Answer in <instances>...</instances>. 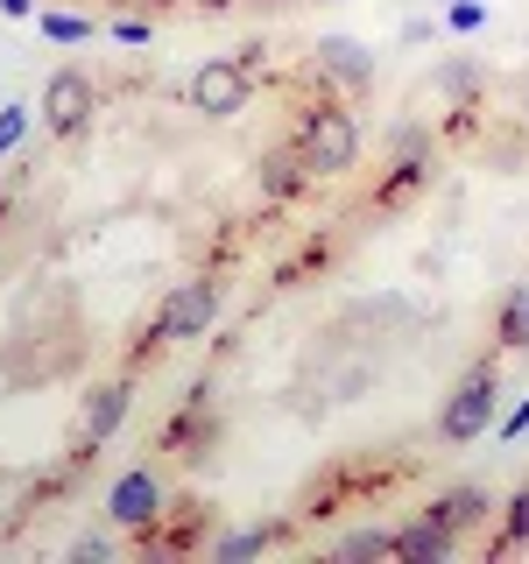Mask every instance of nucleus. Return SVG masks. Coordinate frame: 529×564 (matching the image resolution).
<instances>
[{"label": "nucleus", "mask_w": 529, "mask_h": 564, "mask_svg": "<svg viewBox=\"0 0 529 564\" xmlns=\"http://www.w3.org/2000/svg\"><path fill=\"white\" fill-rule=\"evenodd\" d=\"M8 212H14V191H0V234H8Z\"/></svg>", "instance_id": "26"}, {"label": "nucleus", "mask_w": 529, "mask_h": 564, "mask_svg": "<svg viewBox=\"0 0 529 564\" xmlns=\"http://www.w3.org/2000/svg\"><path fill=\"white\" fill-rule=\"evenodd\" d=\"M438 176V134L431 128H396V149H388L381 176L367 184V219H396L410 212Z\"/></svg>", "instance_id": "4"}, {"label": "nucleus", "mask_w": 529, "mask_h": 564, "mask_svg": "<svg viewBox=\"0 0 529 564\" xmlns=\"http://www.w3.org/2000/svg\"><path fill=\"white\" fill-rule=\"evenodd\" d=\"M106 35H114V43H149V14H114V22H106Z\"/></svg>", "instance_id": "21"}, {"label": "nucleus", "mask_w": 529, "mask_h": 564, "mask_svg": "<svg viewBox=\"0 0 529 564\" xmlns=\"http://www.w3.org/2000/svg\"><path fill=\"white\" fill-rule=\"evenodd\" d=\"M417 516H423V522H438L452 543H466L473 529H487V522H494V494H487L481 480H458V487L438 494V501H423Z\"/></svg>", "instance_id": "11"}, {"label": "nucleus", "mask_w": 529, "mask_h": 564, "mask_svg": "<svg viewBox=\"0 0 529 564\" xmlns=\"http://www.w3.org/2000/svg\"><path fill=\"white\" fill-rule=\"evenodd\" d=\"M35 113H43V128L57 134V141H78L85 128H93V113H99V85L85 78L78 64H57V70H50V85H43V106H35Z\"/></svg>", "instance_id": "7"}, {"label": "nucleus", "mask_w": 529, "mask_h": 564, "mask_svg": "<svg viewBox=\"0 0 529 564\" xmlns=\"http://www.w3.org/2000/svg\"><path fill=\"white\" fill-rule=\"evenodd\" d=\"M290 134L304 141V163H311L317 184H339L360 163V113H353V99L317 64H304V99L290 113Z\"/></svg>", "instance_id": "1"}, {"label": "nucleus", "mask_w": 529, "mask_h": 564, "mask_svg": "<svg viewBox=\"0 0 529 564\" xmlns=\"http://www.w3.org/2000/svg\"><path fill=\"white\" fill-rule=\"evenodd\" d=\"M0 14H8V22H29V14H35V0H0Z\"/></svg>", "instance_id": "25"}, {"label": "nucleus", "mask_w": 529, "mask_h": 564, "mask_svg": "<svg viewBox=\"0 0 529 564\" xmlns=\"http://www.w3.org/2000/svg\"><path fill=\"white\" fill-rule=\"evenodd\" d=\"M494 410H501V352L473 360L466 375L452 381V395H445V410H438L431 437H438L445 452H466L473 437H487V431H494Z\"/></svg>", "instance_id": "5"}, {"label": "nucleus", "mask_w": 529, "mask_h": 564, "mask_svg": "<svg viewBox=\"0 0 529 564\" xmlns=\"http://www.w3.org/2000/svg\"><path fill=\"white\" fill-rule=\"evenodd\" d=\"M255 184H261V198H269V205H296V198H304V191L317 184V176H311V163H304V141H296V134L269 141V149H261V170H255Z\"/></svg>", "instance_id": "12"}, {"label": "nucleus", "mask_w": 529, "mask_h": 564, "mask_svg": "<svg viewBox=\"0 0 529 564\" xmlns=\"http://www.w3.org/2000/svg\"><path fill=\"white\" fill-rule=\"evenodd\" d=\"M402 480H410V458L346 452V458H332V466L317 473L311 487H296L290 522H296V529H304V522H325V516H339V508H360V501H381V494H396Z\"/></svg>", "instance_id": "2"}, {"label": "nucleus", "mask_w": 529, "mask_h": 564, "mask_svg": "<svg viewBox=\"0 0 529 564\" xmlns=\"http://www.w3.org/2000/svg\"><path fill=\"white\" fill-rule=\"evenodd\" d=\"M332 557H396V529H346Z\"/></svg>", "instance_id": "17"}, {"label": "nucleus", "mask_w": 529, "mask_h": 564, "mask_svg": "<svg viewBox=\"0 0 529 564\" xmlns=\"http://www.w3.org/2000/svg\"><path fill=\"white\" fill-rule=\"evenodd\" d=\"M452 551H458V543L438 522H423V516H410V522L396 529V557H410V564H438V557H452Z\"/></svg>", "instance_id": "16"}, {"label": "nucleus", "mask_w": 529, "mask_h": 564, "mask_svg": "<svg viewBox=\"0 0 529 564\" xmlns=\"http://www.w3.org/2000/svg\"><path fill=\"white\" fill-rule=\"evenodd\" d=\"M43 35H50V43H93V35H99V22H93V14H43Z\"/></svg>", "instance_id": "19"}, {"label": "nucleus", "mask_w": 529, "mask_h": 564, "mask_svg": "<svg viewBox=\"0 0 529 564\" xmlns=\"http://www.w3.org/2000/svg\"><path fill=\"white\" fill-rule=\"evenodd\" d=\"M120 14H155V8H176V0H114Z\"/></svg>", "instance_id": "24"}, {"label": "nucleus", "mask_w": 529, "mask_h": 564, "mask_svg": "<svg viewBox=\"0 0 529 564\" xmlns=\"http://www.w3.org/2000/svg\"><path fill=\"white\" fill-rule=\"evenodd\" d=\"M317 70H325L332 85H339L346 99H360L367 85H375V50L367 43H353V35H325V43H317V57H311Z\"/></svg>", "instance_id": "13"}, {"label": "nucleus", "mask_w": 529, "mask_h": 564, "mask_svg": "<svg viewBox=\"0 0 529 564\" xmlns=\"http://www.w3.org/2000/svg\"><path fill=\"white\" fill-rule=\"evenodd\" d=\"M522 128H529V85H522Z\"/></svg>", "instance_id": "27"}, {"label": "nucleus", "mask_w": 529, "mask_h": 564, "mask_svg": "<svg viewBox=\"0 0 529 564\" xmlns=\"http://www.w3.org/2000/svg\"><path fill=\"white\" fill-rule=\"evenodd\" d=\"M522 431H529V395H522V402H516V410H508L501 423H494V437H501V445H516Z\"/></svg>", "instance_id": "23"}, {"label": "nucleus", "mask_w": 529, "mask_h": 564, "mask_svg": "<svg viewBox=\"0 0 529 564\" xmlns=\"http://www.w3.org/2000/svg\"><path fill=\"white\" fill-rule=\"evenodd\" d=\"M163 508H170V494H163V466H155V458H149V466H128L114 480V494H106V522L128 529V536H141Z\"/></svg>", "instance_id": "9"}, {"label": "nucleus", "mask_w": 529, "mask_h": 564, "mask_svg": "<svg viewBox=\"0 0 529 564\" xmlns=\"http://www.w3.org/2000/svg\"><path fill=\"white\" fill-rule=\"evenodd\" d=\"M35 120H43V113H35V106H22V99H8V106H0V155H14V149H22Z\"/></svg>", "instance_id": "18"}, {"label": "nucleus", "mask_w": 529, "mask_h": 564, "mask_svg": "<svg viewBox=\"0 0 529 564\" xmlns=\"http://www.w3.org/2000/svg\"><path fill=\"white\" fill-rule=\"evenodd\" d=\"M494 352H529V282L494 304Z\"/></svg>", "instance_id": "15"}, {"label": "nucleus", "mask_w": 529, "mask_h": 564, "mask_svg": "<svg viewBox=\"0 0 529 564\" xmlns=\"http://www.w3.org/2000/svg\"><path fill=\"white\" fill-rule=\"evenodd\" d=\"M445 29H458V35L487 29V0H452V8H445Z\"/></svg>", "instance_id": "20"}, {"label": "nucleus", "mask_w": 529, "mask_h": 564, "mask_svg": "<svg viewBox=\"0 0 529 564\" xmlns=\"http://www.w3.org/2000/svg\"><path fill=\"white\" fill-rule=\"evenodd\" d=\"M184 99H191V113H198V120L247 113V99H255V57H205L198 70H191Z\"/></svg>", "instance_id": "6"}, {"label": "nucleus", "mask_w": 529, "mask_h": 564, "mask_svg": "<svg viewBox=\"0 0 529 564\" xmlns=\"http://www.w3.org/2000/svg\"><path fill=\"white\" fill-rule=\"evenodd\" d=\"M134 551H149V557H163V551H212V501H198V494H176L163 516L134 536Z\"/></svg>", "instance_id": "8"}, {"label": "nucleus", "mask_w": 529, "mask_h": 564, "mask_svg": "<svg viewBox=\"0 0 529 564\" xmlns=\"http://www.w3.org/2000/svg\"><path fill=\"white\" fill-rule=\"evenodd\" d=\"M487 557H508V551H529V480L508 494V508H494V536L481 543Z\"/></svg>", "instance_id": "14"}, {"label": "nucleus", "mask_w": 529, "mask_h": 564, "mask_svg": "<svg viewBox=\"0 0 529 564\" xmlns=\"http://www.w3.org/2000/svg\"><path fill=\"white\" fill-rule=\"evenodd\" d=\"M445 93H458V99L473 93V99H481V64H452L445 70Z\"/></svg>", "instance_id": "22"}, {"label": "nucleus", "mask_w": 529, "mask_h": 564, "mask_svg": "<svg viewBox=\"0 0 529 564\" xmlns=\"http://www.w3.org/2000/svg\"><path fill=\"white\" fill-rule=\"evenodd\" d=\"M219 437H226L219 395H212V381H198L163 423H155V466H184V473H198V466H212V458H219Z\"/></svg>", "instance_id": "3"}, {"label": "nucleus", "mask_w": 529, "mask_h": 564, "mask_svg": "<svg viewBox=\"0 0 529 564\" xmlns=\"http://www.w3.org/2000/svg\"><path fill=\"white\" fill-rule=\"evenodd\" d=\"M134 381H141V375H128V367H120L114 381H99L93 395H85V416H78V445H85V452L114 445V431H120V423H128V410H134Z\"/></svg>", "instance_id": "10"}]
</instances>
